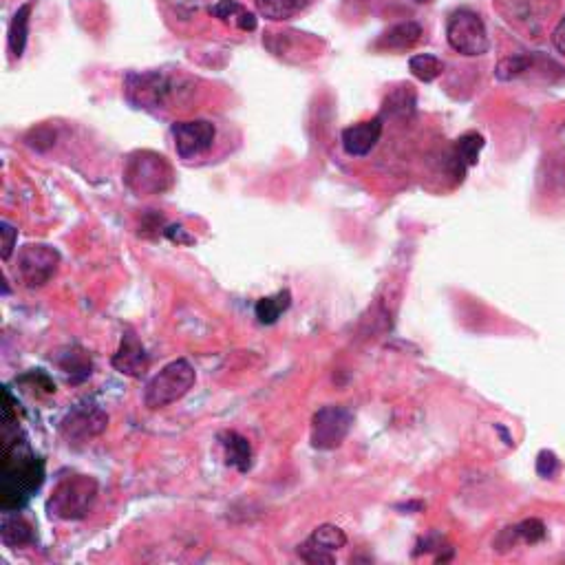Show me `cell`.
<instances>
[{"instance_id":"obj_1","label":"cell","mask_w":565,"mask_h":565,"mask_svg":"<svg viewBox=\"0 0 565 565\" xmlns=\"http://www.w3.org/2000/svg\"><path fill=\"white\" fill-rule=\"evenodd\" d=\"M14 422L5 420L3 433V484H0V508L23 510L31 493L45 482V464L31 451V446Z\"/></svg>"},{"instance_id":"obj_2","label":"cell","mask_w":565,"mask_h":565,"mask_svg":"<svg viewBox=\"0 0 565 565\" xmlns=\"http://www.w3.org/2000/svg\"><path fill=\"white\" fill-rule=\"evenodd\" d=\"M173 179V168L159 153L135 151L126 159L124 184L135 195H162L173 186Z\"/></svg>"},{"instance_id":"obj_3","label":"cell","mask_w":565,"mask_h":565,"mask_svg":"<svg viewBox=\"0 0 565 565\" xmlns=\"http://www.w3.org/2000/svg\"><path fill=\"white\" fill-rule=\"evenodd\" d=\"M197 371L186 358H177L146 382L144 404L151 411L166 409L195 387Z\"/></svg>"},{"instance_id":"obj_4","label":"cell","mask_w":565,"mask_h":565,"mask_svg":"<svg viewBox=\"0 0 565 565\" xmlns=\"http://www.w3.org/2000/svg\"><path fill=\"white\" fill-rule=\"evenodd\" d=\"M95 499H98V482L89 475H71L53 490L47 501V513L62 521H78L91 513Z\"/></svg>"},{"instance_id":"obj_5","label":"cell","mask_w":565,"mask_h":565,"mask_svg":"<svg viewBox=\"0 0 565 565\" xmlns=\"http://www.w3.org/2000/svg\"><path fill=\"white\" fill-rule=\"evenodd\" d=\"M446 40H449L453 51L468 58L484 56L490 49L484 20L473 9H457L451 14L449 25H446Z\"/></svg>"},{"instance_id":"obj_6","label":"cell","mask_w":565,"mask_h":565,"mask_svg":"<svg viewBox=\"0 0 565 565\" xmlns=\"http://www.w3.org/2000/svg\"><path fill=\"white\" fill-rule=\"evenodd\" d=\"M60 252L47 243H29L18 252V276L29 290L45 287L60 268Z\"/></svg>"},{"instance_id":"obj_7","label":"cell","mask_w":565,"mask_h":565,"mask_svg":"<svg viewBox=\"0 0 565 565\" xmlns=\"http://www.w3.org/2000/svg\"><path fill=\"white\" fill-rule=\"evenodd\" d=\"M354 426V413L345 407H323L314 413L309 440L318 451H334L347 440Z\"/></svg>"},{"instance_id":"obj_8","label":"cell","mask_w":565,"mask_h":565,"mask_svg":"<svg viewBox=\"0 0 565 565\" xmlns=\"http://www.w3.org/2000/svg\"><path fill=\"white\" fill-rule=\"evenodd\" d=\"M126 100H129L135 109H159L168 102L170 95L175 91V82L159 71L151 73H131L126 76Z\"/></svg>"},{"instance_id":"obj_9","label":"cell","mask_w":565,"mask_h":565,"mask_svg":"<svg viewBox=\"0 0 565 565\" xmlns=\"http://www.w3.org/2000/svg\"><path fill=\"white\" fill-rule=\"evenodd\" d=\"M173 140H175V151L179 159H197L206 155L212 144H215L217 129L215 124L208 120H190V122H175L173 129Z\"/></svg>"},{"instance_id":"obj_10","label":"cell","mask_w":565,"mask_h":565,"mask_svg":"<svg viewBox=\"0 0 565 565\" xmlns=\"http://www.w3.org/2000/svg\"><path fill=\"white\" fill-rule=\"evenodd\" d=\"M109 426V415L98 407H76L67 413V418L60 422V433L71 444L89 442L98 437Z\"/></svg>"},{"instance_id":"obj_11","label":"cell","mask_w":565,"mask_h":565,"mask_svg":"<svg viewBox=\"0 0 565 565\" xmlns=\"http://www.w3.org/2000/svg\"><path fill=\"white\" fill-rule=\"evenodd\" d=\"M347 546V535L343 528L334 524L318 526L305 543L298 546V554L307 563H334V552Z\"/></svg>"},{"instance_id":"obj_12","label":"cell","mask_w":565,"mask_h":565,"mask_svg":"<svg viewBox=\"0 0 565 565\" xmlns=\"http://www.w3.org/2000/svg\"><path fill=\"white\" fill-rule=\"evenodd\" d=\"M111 365L117 373H122V376H129V378L146 376L151 360H148V354H146L144 345L140 343V338H137L131 329H126V332L122 334L120 347H117L115 356L111 358Z\"/></svg>"},{"instance_id":"obj_13","label":"cell","mask_w":565,"mask_h":565,"mask_svg":"<svg viewBox=\"0 0 565 565\" xmlns=\"http://www.w3.org/2000/svg\"><path fill=\"white\" fill-rule=\"evenodd\" d=\"M382 129H385V117H373V120L358 122L354 126H347L340 135L345 153L351 157H367L373 148L378 146Z\"/></svg>"},{"instance_id":"obj_14","label":"cell","mask_w":565,"mask_h":565,"mask_svg":"<svg viewBox=\"0 0 565 565\" xmlns=\"http://www.w3.org/2000/svg\"><path fill=\"white\" fill-rule=\"evenodd\" d=\"M0 537L7 548H20L34 543V526L20 515V510H3V526H0Z\"/></svg>"},{"instance_id":"obj_15","label":"cell","mask_w":565,"mask_h":565,"mask_svg":"<svg viewBox=\"0 0 565 565\" xmlns=\"http://www.w3.org/2000/svg\"><path fill=\"white\" fill-rule=\"evenodd\" d=\"M219 442L223 451H226V464L237 468L239 473H248L252 466V446L248 437H243L237 431H221Z\"/></svg>"},{"instance_id":"obj_16","label":"cell","mask_w":565,"mask_h":565,"mask_svg":"<svg viewBox=\"0 0 565 565\" xmlns=\"http://www.w3.org/2000/svg\"><path fill=\"white\" fill-rule=\"evenodd\" d=\"M484 144H486L484 137L475 131H468L462 137H457L453 146V164H455L457 179L462 181L464 170L479 162V153H482Z\"/></svg>"},{"instance_id":"obj_17","label":"cell","mask_w":565,"mask_h":565,"mask_svg":"<svg viewBox=\"0 0 565 565\" xmlns=\"http://www.w3.org/2000/svg\"><path fill=\"white\" fill-rule=\"evenodd\" d=\"M420 38H422V27L418 23H413V20H407V23H398L389 27L376 42V47L389 51H407L418 45Z\"/></svg>"},{"instance_id":"obj_18","label":"cell","mask_w":565,"mask_h":565,"mask_svg":"<svg viewBox=\"0 0 565 565\" xmlns=\"http://www.w3.org/2000/svg\"><path fill=\"white\" fill-rule=\"evenodd\" d=\"M29 18H31V5H20L18 12L14 14L12 23H9V34H7V45L12 51L14 58H23L25 47H27V36H29Z\"/></svg>"},{"instance_id":"obj_19","label":"cell","mask_w":565,"mask_h":565,"mask_svg":"<svg viewBox=\"0 0 565 565\" xmlns=\"http://www.w3.org/2000/svg\"><path fill=\"white\" fill-rule=\"evenodd\" d=\"M290 307H292L290 290H281L274 296L259 298L257 307H254V314H257L261 325H274L281 318V314H285Z\"/></svg>"},{"instance_id":"obj_20","label":"cell","mask_w":565,"mask_h":565,"mask_svg":"<svg viewBox=\"0 0 565 565\" xmlns=\"http://www.w3.org/2000/svg\"><path fill=\"white\" fill-rule=\"evenodd\" d=\"M210 14L221 18V20H232V23L243 31L257 29V16L248 12L245 7H241L237 0H219L217 5L210 7Z\"/></svg>"},{"instance_id":"obj_21","label":"cell","mask_w":565,"mask_h":565,"mask_svg":"<svg viewBox=\"0 0 565 565\" xmlns=\"http://www.w3.org/2000/svg\"><path fill=\"white\" fill-rule=\"evenodd\" d=\"M415 104H418V98H415L413 87H398L393 89L387 100H385V115L389 117H400V120H407L415 113ZM382 115V117H385Z\"/></svg>"},{"instance_id":"obj_22","label":"cell","mask_w":565,"mask_h":565,"mask_svg":"<svg viewBox=\"0 0 565 565\" xmlns=\"http://www.w3.org/2000/svg\"><path fill=\"white\" fill-rule=\"evenodd\" d=\"M309 0H254L257 12L270 20H287L307 7Z\"/></svg>"},{"instance_id":"obj_23","label":"cell","mask_w":565,"mask_h":565,"mask_svg":"<svg viewBox=\"0 0 565 565\" xmlns=\"http://www.w3.org/2000/svg\"><path fill=\"white\" fill-rule=\"evenodd\" d=\"M409 71L413 73V78H418L420 82H433L442 76L444 62L433 56V53H418V56H411Z\"/></svg>"},{"instance_id":"obj_24","label":"cell","mask_w":565,"mask_h":565,"mask_svg":"<svg viewBox=\"0 0 565 565\" xmlns=\"http://www.w3.org/2000/svg\"><path fill=\"white\" fill-rule=\"evenodd\" d=\"M535 67V56H528V53H519V56H508L501 58L499 65L495 69V76L501 82H510L519 76H524L526 71Z\"/></svg>"},{"instance_id":"obj_25","label":"cell","mask_w":565,"mask_h":565,"mask_svg":"<svg viewBox=\"0 0 565 565\" xmlns=\"http://www.w3.org/2000/svg\"><path fill=\"white\" fill-rule=\"evenodd\" d=\"M60 367L65 369L69 376H71V382H76V373H80L82 380H87L91 376V358H87V354L84 351H69V354H65L60 358Z\"/></svg>"},{"instance_id":"obj_26","label":"cell","mask_w":565,"mask_h":565,"mask_svg":"<svg viewBox=\"0 0 565 565\" xmlns=\"http://www.w3.org/2000/svg\"><path fill=\"white\" fill-rule=\"evenodd\" d=\"M515 528H517L519 539L530 543V546H532V543L543 541V539H546V535H548V530H546V526H543L541 519H524Z\"/></svg>"},{"instance_id":"obj_27","label":"cell","mask_w":565,"mask_h":565,"mask_svg":"<svg viewBox=\"0 0 565 565\" xmlns=\"http://www.w3.org/2000/svg\"><path fill=\"white\" fill-rule=\"evenodd\" d=\"M559 471H561V462H559L557 453L543 449L537 455V475L543 479H552Z\"/></svg>"},{"instance_id":"obj_28","label":"cell","mask_w":565,"mask_h":565,"mask_svg":"<svg viewBox=\"0 0 565 565\" xmlns=\"http://www.w3.org/2000/svg\"><path fill=\"white\" fill-rule=\"evenodd\" d=\"M0 237H3V261L12 259V254L16 250V241H18V228L12 226L9 221L0 223Z\"/></svg>"},{"instance_id":"obj_29","label":"cell","mask_w":565,"mask_h":565,"mask_svg":"<svg viewBox=\"0 0 565 565\" xmlns=\"http://www.w3.org/2000/svg\"><path fill=\"white\" fill-rule=\"evenodd\" d=\"M164 237L170 239L177 245H193L195 237H190V234L184 230V226H166L164 228Z\"/></svg>"},{"instance_id":"obj_30","label":"cell","mask_w":565,"mask_h":565,"mask_svg":"<svg viewBox=\"0 0 565 565\" xmlns=\"http://www.w3.org/2000/svg\"><path fill=\"white\" fill-rule=\"evenodd\" d=\"M552 45H554V49L565 56V16L559 18L557 27L552 29Z\"/></svg>"},{"instance_id":"obj_31","label":"cell","mask_w":565,"mask_h":565,"mask_svg":"<svg viewBox=\"0 0 565 565\" xmlns=\"http://www.w3.org/2000/svg\"><path fill=\"white\" fill-rule=\"evenodd\" d=\"M495 429L499 431V435H501V437H504V444H506V446H513V444H515V442H513V437L508 435V431L504 429V426H501V424H495Z\"/></svg>"},{"instance_id":"obj_32","label":"cell","mask_w":565,"mask_h":565,"mask_svg":"<svg viewBox=\"0 0 565 565\" xmlns=\"http://www.w3.org/2000/svg\"><path fill=\"white\" fill-rule=\"evenodd\" d=\"M413 3H418V5H426V3H431V0H413Z\"/></svg>"}]
</instances>
